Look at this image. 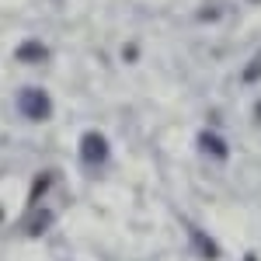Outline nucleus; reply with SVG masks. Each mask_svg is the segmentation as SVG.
I'll return each mask as SVG.
<instances>
[{
  "mask_svg": "<svg viewBox=\"0 0 261 261\" xmlns=\"http://www.w3.org/2000/svg\"><path fill=\"white\" fill-rule=\"evenodd\" d=\"M53 220V216H49V213H39V216H35V220L28 223V233H42V230H45V223Z\"/></svg>",
  "mask_w": 261,
  "mask_h": 261,
  "instance_id": "39448f33",
  "label": "nucleus"
},
{
  "mask_svg": "<svg viewBox=\"0 0 261 261\" xmlns=\"http://www.w3.org/2000/svg\"><path fill=\"white\" fill-rule=\"evenodd\" d=\"M18 60H24V63H28V60H45V49H42L39 42H28V45H21V49H18Z\"/></svg>",
  "mask_w": 261,
  "mask_h": 261,
  "instance_id": "20e7f679",
  "label": "nucleus"
},
{
  "mask_svg": "<svg viewBox=\"0 0 261 261\" xmlns=\"http://www.w3.org/2000/svg\"><path fill=\"white\" fill-rule=\"evenodd\" d=\"M81 157L87 164H105V157H108V143H105V136H101V133H84Z\"/></svg>",
  "mask_w": 261,
  "mask_h": 261,
  "instance_id": "f03ea898",
  "label": "nucleus"
},
{
  "mask_svg": "<svg viewBox=\"0 0 261 261\" xmlns=\"http://www.w3.org/2000/svg\"><path fill=\"white\" fill-rule=\"evenodd\" d=\"M199 143L205 146V150H209V153H213V157H226V143H220L216 136H213V133H202Z\"/></svg>",
  "mask_w": 261,
  "mask_h": 261,
  "instance_id": "7ed1b4c3",
  "label": "nucleus"
},
{
  "mask_svg": "<svg viewBox=\"0 0 261 261\" xmlns=\"http://www.w3.org/2000/svg\"><path fill=\"white\" fill-rule=\"evenodd\" d=\"M21 112L28 115V119H49L53 115V101H49V94L42 91V87H28V91H21Z\"/></svg>",
  "mask_w": 261,
  "mask_h": 261,
  "instance_id": "f257e3e1",
  "label": "nucleus"
}]
</instances>
